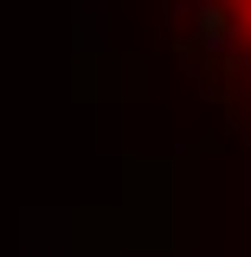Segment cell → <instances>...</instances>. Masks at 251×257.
Returning a JSON list of instances; mask_svg holds the SVG:
<instances>
[{"label": "cell", "mask_w": 251, "mask_h": 257, "mask_svg": "<svg viewBox=\"0 0 251 257\" xmlns=\"http://www.w3.org/2000/svg\"><path fill=\"white\" fill-rule=\"evenodd\" d=\"M206 20L219 26V39L238 52V64L251 71V0H206Z\"/></svg>", "instance_id": "1"}]
</instances>
